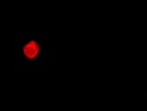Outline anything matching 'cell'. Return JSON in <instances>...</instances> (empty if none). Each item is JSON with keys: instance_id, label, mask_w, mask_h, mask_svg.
Instances as JSON below:
<instances>
[{"instance_id": "1", "label": "cell", "mask_w": 147, "mask_h": 111, "mask_svg": "<svg viewBox=\"0 0 147 111\" xmlns=\"http://www.w3.org/2000/svg\"><path fill=\"white\" fill-rule=\"evenodd\" d=\"M39 51H41V49H39V44L36 41H33V39L27 42L26 44L23 45V49H22L24 58L28 60V61L36 60L39 54Z\"/></svg>"}]
</instances>
